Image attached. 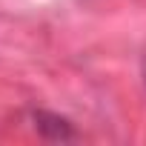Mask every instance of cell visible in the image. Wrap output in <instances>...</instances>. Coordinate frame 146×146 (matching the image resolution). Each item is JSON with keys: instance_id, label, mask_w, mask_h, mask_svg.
<instances>
[{"instance_id": "6da1fadb", "label": "cell", "mask_w": 146, "mask_h": 146, "mask_svg": "<svg viewBox=\"0 0 146 146\" xmlns=\"http://www.w3.org/2000/svg\"><path fill=\"white\" fill-rule=\"evenodd\" d=\"M29 117H32L35 132H37L40 137H46V140H75V137H78L72 120H66V117H60V115H54V112L37 109V112H32Z\"/></svg>"}, {"instance_id": "7a4b0ae2", "label": "cell", "mask_w": 146, "mask_h": 146, "mask_svg": "<svg viewBox=\"0 0 146 146\" xmlns=\"http://www.w3.org/2000/svg\"><path fill=\"white\" fill-rule=\"evenodd\" d=\"M140 75H143V86H146V54H143V63H140Z\"/></svg>"}]
</instances>
